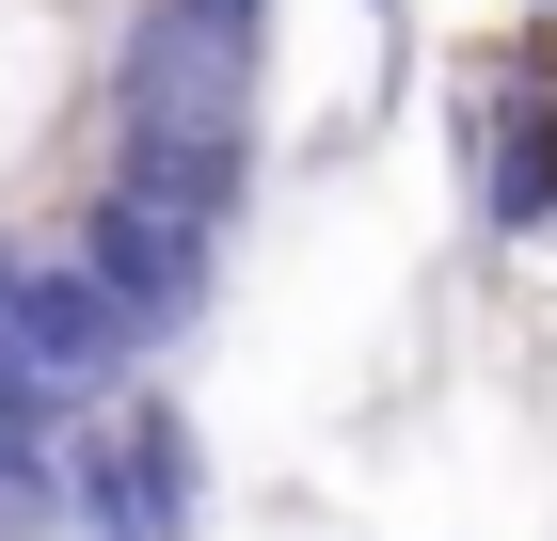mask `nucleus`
I'll list each match as a JSON object with an SVG mask.
<instances>
[{"mask_svg": "<svg viewBox=\"0 0 557 541\" xmlns=\"http://www.w3.org/2000/svg\"><path fill=\"white\" fill-rule=\"evenodd\" d=\"M271 0H128L112 33V127L128 144H256Z\"/></svg>", "mask_w": 557, "mask_h": 541, "instance_id": "f257e3e1", "label": "nucleus"}, {"mask_svg": "<svg viewBox=\"0 0 557 541\" xmlns=\"http://www.w3.org/2000/svg\"><path fill=\"white\" fill-rule=\"evenodd\" d=\"M64 541H208V446L160 382L64 415Z\"/></svg>", "mask_w": 557, "mask_h": 541, "instance_id": "f03ea898", "label": "nucleus"}, {"mask_svg": "<svg viewBox=\"0 0 557 541\" xmlns=\"http://www.w3.org/2000/svg\"><path fill=\"white\" fill-rule=\"evenodd\" d=\"M81 271L112 287V319H128L144 367H160V351H191V334L223 319V223L160 208V192H128V175H96V208H81Z\"/></svg>", "mask_w": 557, "mask_h": 541, "instance_id": "7ed1b4c3", "label": "nucleus"}, {"mask_svg": "<svg viewBox=\"0 0 557 541\" xmlns=\"http://www.w3.org/2000/svg\"><path fill=\"white\" fill-rule=\"evenodd\" d=\"M0 351L81 415V398H112V382H144V351H128V319H112V287H96L81 255H16L0 271Z\"/></svg>", "mask_w": 557, "mask_h": 541, "instance_id": "20e7f679", "label": "nucleus"}, {"mask_svg": "<svg viewBox=\"0 0 557 541\" xmlns=\"http://www.w3.org/2000/svg\"><path fill=\"white\" fill-rule=\"evenodd\" d=\"M64 96V0H0V144Z\"/></svg>", "mask_w": 557, "mask_h": 541, "instance_id": "39448f33", "label": "nucleus"}, {"mask_svg": "<svg viewBox=\"0 0 557 541\" xmlns=\"http://www.w3.org/2000/svg\"><path fill=\"white\" fill-rule=\"evenodd\" d=\"M542 16H557V0H542Z\"/></svg>", "mask_w": 557, "mask_h": 541, "instance_id": "423d86ee", "label": "nucleus"}, {"mask_svg": "<svg viewBox=\"0 0 557 541\" xmlns=\"http://www.w3.org/2000/svg\"><path fill=\"white\" fill-rule=\"evenodd\" d=\"M383 16H398V0H383Z\"/></svg>", "mask_w": 557, "mask_h": 541, "instance_id": "0eeeda50", "label": "nucleus"}]
</instances>
